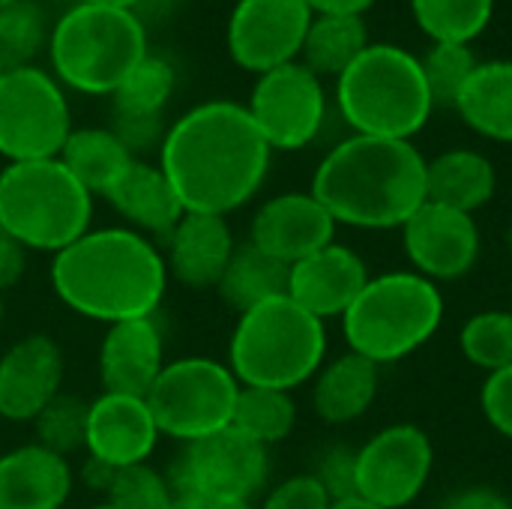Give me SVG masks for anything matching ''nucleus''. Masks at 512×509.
I'll return each instance as SVG.
<instances>
[{
  "label": "nucleus",
  "instance_id": "f257e3e1",
  "mask_svg": "<svg viewBox=\"0 0 512 509\" xmlns=\"http://www.w3.org/2000/svg\"><path fill=\"white\" fill-rule=\"evenodd\" d=\"M270 156L273 150L246 105L213 99L168 126L159 168L186 213L228 216L258 195Z\"/></svg>",
  "mask_w": 512,
  "mask_h": 509
},
{
  "label": "nucleus",
  "instance_id": "f03ea898",
  "mask_svg": "<svg viewBox=\"0 0 512 509\" xmlns=\"http://www.w3.org/2000/svg\"><path fill=\"white\" fill-rule=\"evenodd\" d=\"M51 288L75 315L111 327L156 315L168 267L150 237L132 228H96L54 255Z\"/></svg>",
  "mask_w": 512,
  "mask_h": 509
},
{
  "label": "nucleus",
  "instance_id": "7ed1b4c3",
  "mask_svg": "<svg viewBox=\"0 0 512 509\" xmlns=\"http://www.w3.org/2000/svg\"><path fill=\"white\" fill-rule=\"evenodd\" d=\"M309 192L336 225L402 228L426 204V156L414 141L351 135L321 159Z\"/></svg>",
  "mask_w": 512,
  "mask_h": 509
},
{
  "label": "nucleus",
  "instance_id": "20e7f679",
  "mask_svg": "<svg viewBox=\"0 0 512 509\" xmlns=\"http://www.w3.org/2000/svg\"><path fill=\"white\" fill-rule=\"evenodd\" d=\"M327 357L324 321L288 294L273 297L237 318L228 345V369L240 387L285 390L312 381Z\"/></svg>",
  "mask_w": 512,
  "mask_h": 509
},
{
  "label": "nucleus",
  "instance_id": "39448f33",
  "mask_svg": "<svg viewBox=\"0 0 512 509\" xmlns=\"http://www.w3.org/2000/svg\"><path fill=\"white\" fill-rule=\"evenodd\" d=\"M336 105L354 135L402 141H411L435 108L420 57L387 42H372L336 78Z\"/></svg>",
  "mask_w": 512,
  "mask_h": 509
},
{
  "label": "nucleus",
  "instance_id": "423d86ee",
  "mask_svg": "<svg viewBox=\"0 0 512 509\" xmlns=\"http://www.w3.org/2000/svg\"><path fill=\"white\" fill-rule=\"evenodd\" d=\"M54 78L87 96H114L129 72L150 54L144 21L132 9H66L48 33Z\"/></svg>",
  "mask_w": 512,
  "mask_h": 509
},
{
  "label": "nucleus",
  "instance_id": "0eeeda50",
  "mask_svg": "<svg viewBox=\"0 0 512 509\" xmlns=\"http://www.w3.org/2000/svg\"><path fill=\"white\" fill-rule=\"evenodd\" d=\"M444 321V294L414 270L372 276L342 315L348 351L375 366L399 363L420 351Z\"/></svg>",
  "mask_w": 512,
  "mask_h": 509
},
{
  "label": "nucleus",
  "instance_id": "6e6552de",
  "mask_svg": "<svg viewBox=\"0 0 512 509\" xmlns=\"http://www.w3.org/2000/svg\"><path fill=\"white\" fill-rule=\"evenodd\" d=\"M93 195L60 159L9 162L0 171V231L24 249L63 252L90 231Z\"/></svg>",
  "mask_w": 512,
  "mask_h": 509
},
{
  "label": "nucleus",
  "instance_id": "1a4fd4ad",
  "mask_svg": "<svg viewBox=\"0 0 512 509\" xmlns=\"http://www.w3.org/2000/svg\"><path fill=\"white\" fill-rule=\"evenodd\" d=\"M240 381L213 357H180L165 363L147 393L159 435L183 444L204 441L231 429Z\"/></svg>",
  "mask_w": 512,
  "mask_h": 509
},
{
  "label": "nucleus",
  "instance_id": "9d476101",
  "mask_svg": "<svg viewBox=\"0 0 512 509\" xmlns=\"http://www.w3.org/2000/svg\"><path fill=\"white\" fill-rule=\"evenodd\" d=\"M72 132L63 84L39 66L0 75V156L6 162L57 159Z\"/></svg>",
  "mask_w": 512,
  "mask_h": 509
},
{
  "label": "nucleus",
  "instance_id": "9b49d317",
  "mask_svg": "<svg viewBox=\"0 0 512 509\" xmlns=\"http://www.w3.org/2000/svg\"><path fill=\"white\" fill-rule=\"evenodd\" d=\"M267 477L270 450L234 429L186 444L168 474L174 495H195L201 501H255Z\"/></svg>",
  "mask_w": 512,
  "mask_h": 509
},
{
  "label": "nucleus",
  "instance_id": "f8f14e48",
  "mask_svg": "<svg viewBox=\"0 0 512 509\" xmlns=\"http://www.w3.org/2000/svg\"><path fill=\"white\" fill-rule=\"evenodd\" d=\"M246 111L270 150H303L324 129L327 93L321 78L294 60L258 75Z\"/></svg>",
  "mask_w": 512,
  "mask_h": 509
},
{
  "label": "nucleus",
  "instance_id": "ddd939ff",
  "mask_svg": "<svg viewBox=\"0 0 512 509\" xmlns=\"http://www.w3.org/2000/svg\"><path fill=\"white\" fill-rule=\"evenodd\" d=\"M435 468V447L414 423H393L357 450V498L381 509L411 507Z\"/></svg>",
  "mask_w": 512,
  "mask_h": 509
},
{
  "label": "nucleus",
  "instance_id": "4468645a",
  "mask_svg": "<svg viewBox=\"0 0 512 509\" xmlns=\"http://www.w3.org/2000/svg\"><path fill=\"white\" fill-rule=\"evenodd\" d=\"M312 9L306 0H237L228 18V54L240 69L264 75L303 51Z\"/></svg>",
  "mask_w": 512,
  "mask_h": 509
},
{
  "label": "nucleus",
  "instance_id": "2eb2a0df",
  "mask_svg": "<svg viewBox=\"0 0 512 509\" xmlns=\"http://www.w3.org/2000/svg\"><path fill=\"white\" fill-rule=\"evenodd\" d=\"M399 231L414 273L435 285L468 276L480 261L483 237L471 213L426 201Z\"/></svg>",
  "mask_w": 512,
  "mask_h": 509
},
{
  "label": "nucleus",
  "instance_id": "dca6fc26",
  "mask_svg": "<svg viewBox=\"0 0 512 509\" xmlns=\"http://www.w3.org/2000/svg\"><path fill=\"white\" fill-rule=\"evenodd\" d=\"M63 351L48 333H30L0 357V417L33 423L63 390Z\"/></svg>",
  "mask_w": 512,
  "mask_h": 509
},
{
  "label": "nucleus",
  "instance_id": "f3484780",
  "mask_svg": "<svg viewBox=\"0 0 512 509\" xmlns=\"http://www.w3.org/2000/svg\"><path fill=\"white\" fill-rule=\"evenodd\" d=\"M336 219L312 192H282L267 198L249 225V243L282 264H297L330 246Z\"/></svg>",
  "mask_w": 512,
  "mask_h": 509
},
{
  "label": "nucleus",
  "instance_id": "a211bd4d",
  "mask_svg": "<svg viewBox=\"0 0 512 509\" xmlns=\"http://www.w3.org/2000/svg\"><path fill=\"white\" fill-rule=\"evenodd\" d=\"M159 429L147 399L102 393L87 408L84 453L114 471L144 465L156 450Z\"/></svg>",
  "mask_w": 512,
  "mask_h": 509
},
{
  "label": "nucleus",
  "instance_id": "6ab92c4d",
  "mask_svg": "<svg viewBox=\"0 0 512 509\" xmlns=\"http://www.w3.org/2000/svg\"><path fill=\"white\" fill-rule=\"evenodd\" d=\"M369 279L366 261L351 246L333 240L330 246L291 264L288 297L321 321L342 318Z\"/></svg>",
  "mask_w": 512,
  "mask_h": 509
},
{
  "label": "nucleus",
  "instance_id": "aec40b11",
  "mask_svg": "<svg viewBox=\"0 0 512 509\" xmlns=\"http://www.w3.org/2000/svg\"><path fill=\"white\" fill-rule=\"evenodd\" d=\"M162 369H165V339L153 315L108 327L99 345V381L105 393L147 399Z\"/></svg>",
  "mask_w": 512,
  "mask_h": 509
},
{
  "label": "nucleus",
  "instance_id": "412c9836",
  "mask_svg": "<svg viewBox=\"0 0 512 509\" xmlns=\"http://www.w3.org/2000/svg\"><path fill=\"white\" fill-rule=\"evenodd\" d=\"M237 243L225 216L183 213L177 228L165 237V267L174 282L192 291L216 288Z\"/></svg>",
  "mask_w": 512,
  "mask_h": 509
},
{
  "label": "nucleus",
  "instance_id": "4be33fe9",
  "mask_svg": "<svg viewBox=\"0 0 512 509\" xmlns=\"http://www.w3.org/2000/svg\"><path fill=\"white\" fill-rule=\"evenodd\" d=\"M75 486L69 459L33 444L0 456V509H60Z\"/></svg>",
  "mask_w": 512,
  "mask_h": 509
},
{
  "label": "nucleus",
  "instance_id": "5701e85b",
  "mask_svg": "<svg viewBox=\"0 0 512 509\" xmlns=\"http://www.w3.org/2000/svg\"><path fill=\"white\" fill-rule=\"evenodd\" d=\"M105 201L117 210L120 219H126V228L150 240H165L186 213L162 168L141 159L132 162V168L105 195Z\"/></svg>",
  "mask_w": 512,
  "mask_h": 509
},
{
  "label": "nucleus",
  "instance_id": "b1692460",
  "mask_svg": "<svg viewBox=\"0 0 512 509\" xmlns=\"http://www.w3.org/2000/svg\"><path fill=\"white\" fill-rule=\"evenodd\" d=\"M381 384V366L348 351L318 369L312 378V408L330 426H348L360 420Z\"/></svg>",
  "mask_w": 512,
  "mask_h": 509
},
{
  "label": "nucleus",
  "instance_id": "393cba45",
  "mask_svg": "<svg viewBox=\"0 0 512 509\" xmlns=\"http://www.w3.org/2000/svg\"><path fill=\"white\" fill-rule=\"evenodd\" d=\"M498 189V174L489 156L456 147L447 150L435 159H426V201L462 210V213H477L495 198Z\"/></svg>",
  "mask_w": 512,
  "mask_h": 509
},
{
  "label": "nucleus",
  "instance_id": "a878e982",
  "mask_svg": "<svg viewBox=\"0 0 512 509\" xmlns=\"http://www.w3.org/2000/svg\"><path fill=\"white\" fill-rule=\"evenodd\" d=\"M57 159L72 171V177L90 195L105 198L117 186V180L132 168V162L138 156H132L129 147L111 129L81 126V129L69 132V138H66Z\"/></svg>",
  "mask_w": 512,
  "mask_h": 509
},
{
  "label": "nucleus",
  "instance_id": "bb28decb",
  "mask_svg": "<svg viewBox=\"0 0 512 509\" xmlns=\"http://www.w3.org/2000/svg\"><path fill=\"white\" fill-rule=\"evenodd\" d=\"M456 111L477 135L512 144V60L480 63L465 84Z\"/></svg>",
  "mask_w": 512,
  "mask_h": 509
},
{
  "label": "nucleus",
  "instance_id": "cd10ccee",
  "mask_svg": "<svg viewBox=\"0 0 512 509\" xmlns=\"http://www.w3.org/2000/svg\"><path fill=\"white\" fill-rule=\"evenodd\" d=\"M288 276H291L288 264L255 249L252 243H243L234 249L216 291L237 315H243V312H249V309H255L273 297H285L288 294Z\"/></svg>",
  "mask_w": 512,
  "mask_h": 509
},
{
  "label": "nucleus",
  "instance_id": "c85d7f7f",
  "mask_svg": "<svg viewBox=\"0 0 512 509\" xmlns=\"http://www.w3.org/2000/svg\"><path fill=\"white\" fill-rule=\"evenodd\" d=\"M369 27L363 18L354 15H312V24L303 39V66L312 69L318 78L333 75L339 78L366 48H369Z\"/></svg>",
  "mask_w": 512,
  "mask_h": 509
},
{
  "label": "nucleus",
  "instance_id": "c756f323",
  "mask_svg": "<svg viewBox=\"0 0 512 509\" xmlns=\"http://www.w3.org/2000/svg\"><path fill=\"white\" fill-rule=\"evenodd\" d=\"M297 426V405L291 393L285 390H267V387H240L231 429L246 435L249 441L261 447H273L285 441Z\"/></svg>",
  "mask_w": 512,
  "mask_h": 509
},
{
  "label": "nucleus",
  "instance_id": "7c9ffc66",
  "mask_svg": "<svg viewBox=\"0 0 512 509\" xmlns=\"http://www.w3.org/2000/svg\"><path fill=\"white\" fill-rule=\"evenodd\" d=\"M411 12L432 42L471 45L489 27L495 0H411Z\"/></svg>",
  "mask_w": 512,
  "mask_h": 509
},
{
  "label": "nucleus",
  "instance_id": "2f4dec72",
  "mask_svg": "<svg viewBox=\"0 0 512 509\" xmlns=\"http://www.w3.org/2000/svg\"><path fill=\"white\" fill-rule=\"evenodd\" d=\"M459 348L486 375L512 366V309H486L465 321Z\"/></svg>",
  "mask_w": 512,
  "mask_h": 509
},
{
  "label": "nucleus",
  "instance_id": "473e14b6",
  "mask_svg": "<svg viewBox=\"0 0 512 509\" xmlns=\"http://www.w3.org/2000/svg\"><path fill=\"white\" fill-rule=\"evenodd\" d=\"M45 42V12L33 0L0 6V75L33 66V57Z\"/></svg>",
  "mask_w": 512,
  "mask_h": 509
},
{
  "label": "nucleus",
  "instance_id": "72a5a7b5",
  "mask_svg": "<svg viewBox=\"0 0 512 509\" xmlns=\"http://www.w3.org/2000/svg\"><path fill=\"white\" fill-rule=\"evenodd\" d=\"M174 81H177L174 66L162 57L147 54L111 96L114 111L117 114H162L174 93Z\"/></svg>",
  "mask_w": 512,
  "mask_h": 509
},
{
  "label": "nucleus",
  "instance_id": "f704fd0d",
  "mask_svg": "<svg viewBox=\"0 0 512 509\" xmlns=\"http://www.w3.org/2000/svg\"><path fill=\"white\" fill-rule=\"evenodd\" d=\"M420 66H423V78H426V87L432 93V102L456 108L465 84L471 81V75L480 63H477V54L471 51V45L432 42V48L420 60Z\"/></svg>",
  "mask_w": 512,
  "mask_h": 509
},
{
  "label": "nucleus",
  "instance_id": "c9c22d12",
  "mask_svg": "<svg viewBox=\"0 0 512 509\" xmlns=\"http://www.w3.org/2000/svg\"><path fill=\"white\" fill-rule=\"evenodd\" d=\"M87 408L90 402H81L78 396L60 393L36 420V444L69 459L72 453L84 450L87 441Z\"/></svg>",
  "mask_w": 512,
  "mask_h": 509
},
{
  "label": "nucleus",
  "instance_id": "e433bc0d",
  "mask_svg": "<svg viewBox=\"0 0 512 509\" xmlns=\"http://www.w3.org/2000/svg\"><path fill=\"white\" fill-rule=\"evenodd\" d=\"M174 501L177 495L171 480L147 462L120 468L105 492V504L114 509H174Z\"/></svg>",
  "mask_w": 512,
  "mask_h": 509
},
{
  "label": "nucleus",
  "instance_id": "4c0bfd02",
  "mask_svg": "<svg viewBox=\"0 0 512 509\" xmlns=\"http://www.w3.org/2000/svg\"><path fill=\"white\" fill-rule=\"evenodd\" d=\"M312 474L324 486L333 504L357 498V450L354 447H330Z\"/></svg>",
  "mask_w": 512,
  "mask_h": 509
},
{
  "label": "nucleus",
  "instance_id": "58836bf2",
  "mask_svg": "<svg viewBox=\"0 0 512 509\" xmlns=\"http://www.w3.org/2000/svg\"><path fill=\"white\" fill-rule=\"evenodd\" d=\"M333 501L324 492V486L315 480V474H297L273 486L258 509H330Z\"/></svg>",
  "mask_w": 512,
  "mask_h": 509
},
{
  "label": "nucleus",
  "instance_id": "ea45409f",
  "mask_svg": "<svg viewBox=\"0 0 512 509\" xmlns=\"http://www.w3.org/2000/svg\"><path fill=\"white\" fill-rule=\"evenodd\" d=\"M126 147L129 153H144L153 147H162V138L168 132L165 117L162 114H111V126H108Z\"/></svg>",
  "mask_w": 512,
  "mask_h": 509
},
{
  "label": "nucleus",
  "instance_id": "a19ab883",
  "mask_svg": "<svg viewBox=\"0 0 512 509\" xmlns=\"http://www.w3.org/2000/svg\"><path fill=\"white\" fill-rule=\"evenodd\" d=\"M480 408L489 420V426L512 441V366L504 372L486 375L483 393H480Z\"/></svg>",
  "mask_w": 512,
  "mask_h": 509
},
{
  "label": "nucleus",
  "instance_id": "79ce46f5",
  "mask_svg": "<svg viewBox=\"0 0 512 509\" xmlns=\"http://www.w3.org/2000/svg\"><path fill=\"white\" fill-rule=\"evenodd\" d=\"M24 273H27V249L6 231H0V294L15 288Z\"/></svg>",
  "mask_w": 512,
  "mask_h": 509
},
{
  "label": "nucleus",
  "instance_id": "37998d69",
  "mask_svg": "<svg viewBox=\"0 0 512 509\" xmlns=\"http://www.w3.org/2000/svg\"><path fill=\"white\" fill-rule=\"evenodd\" d=\"M444 509H512V504L501 492L477 486V489H465L456 498H450Z\"/></svg>",
  "mask_w": 512,
  "mask_h": 509
},
{
  "label": "nucleus",
  "instance_id": "c03bdc74",
  "mask_svg": "<svg viewBox=\"0 0 512 509\" xmlns=\"http://www.w3.org/2000/svg\"><path fill=\"white\" fill-rule=\"evenodd\" d=\"M312 15H354V18H363L375 0H306Z\"/></svg>",
  "mask_w": 512,
  "mask_h": 509
},
{
  "label": "nucleus",
  "instance_id": "a18cd8bd",
  "mask_svg": "<svg viewBox=\"0 0 512 509\" xmlns=\"http://www.w3.org/2000/svg\"><path fill=\"white\" fill-rule=\"evenodd\" d=\"M114 474H117L114 468H108V465H102V462H96V459H90V456H87V462H84V468H81V480H84L90 489H96V492H108Z\"/></svg>",
  "mask_w": 512,
  "mask_h": 509
},
{
  "label": "nucleus",
  "instance_id": "49530a36",
  "mask_svg": "<svg viewBox=\"0 0 512 509\" xmlns=\"http://www.w3.org/2000/svg\"><path fill=\"white\" fill-rule=\"evenodd\" d=\"M177 3L180 0H141L138 3V9H135V15L144 21V15H150V18H165V15H171L174 9H177Z\"/></svg>",
  "mask_w": 512,
  "mask_h": 509
},
{
  "label": "nucleus",
  "instance_id": "de8ad7c7",
  "mask_svg": "<svg viewBox=\"0 0 512 509\" xmlns=\"http://www.w3.org/2000/svg\"><path fill=\"white\" fill-rule=\"evenodd\" d=\"M75 3H81V6H108V9H138V3L141 0H75Z\"/></svg>",
  "mask_w": 512,
  "mask_h": 509
},
{
  "label": "nucleus",
  "instance_id": "09e8293b",
  "mask_svg": "<svg viewBox=\"0 0 512 509\" xmlns=\"http://www.w3.org/2000/svg\"><path fill=\"white\" fill-rule=\"evenodd\" d=\"M204 509H258L252 501H204Z\"/></svg>",
  "mask_w": 512,
  "mask_h": 509
},
{
  "label": "nucleus",
  "instance_id": "8fccbe9b",
  "mask_svg": "<svg viewBox=\"0 0 512 509\" xmlns=\"http://www.w3.org/2000/svg\"><path fill=\"white\" fill-rule=\"evenodd\" d=\"M174 509H204V501H201V498H195V495H177Z\"/></svg>",
  "mask_w": 512,
  "mask_h": 509
},
{
  "label": "nucleus",
  "instance_id": "3c124183",
  "mask_svg": "<svg viewBox=\"0 0 512 509\" xmlns=\"http://www.w3.org/2000/svg\"><path fill=\"white\" fill-rule=\"evenodd\" d=\"M330 509H381V507H375V504H369V501H363V498H348V501L333 504Z\"/></svg>",
  "mask_w": 512,
  "mask_h": 509
},
{
  "label": "nucleus",
  "instance_id": "603ef678",
  "mask_svg": "<svg viewBox=\"0 0 512 509\" xmlns=\"http://www.w3.org/2000/svg\"><path fill=\"white\" fill-rule=\"evenodd\" d=\"M504 243H507V252H510V258H512V219H510V225H507V234H504Z\"/></svg>",
  "mask_w": 512,
  "mask_h": 509
},
{
  "label": "nucleus",
  "instance_id": "864d4df0",
  "mask_svg": "<svg viewBox=\"0 0 512 509\" xmlns=\"http://www.w3.org/2000/svg\"><path fill=\"white\" fill-rule=\"evenodd\" d=\"M90 509H114L111 504H96V507H90Z\"/></svg>",
  "mask_w": 512,
  "mask_h": 509
},
{
  "label": "nucleus",
  "instance_id": "5fc2aeb1",
  "mask_svg": "<svg viewBox=\"0 0 512 509\" xmlns=\"http://www.w3.org/2000/svg\"><path fill=\"white\" fill-rule=\"evenodd\" d=\"M0 324H3V300H0Z\"/></svg>",
  "mask_w": 512,
  "mask_h": 509
}]
</instances>
